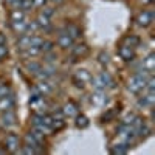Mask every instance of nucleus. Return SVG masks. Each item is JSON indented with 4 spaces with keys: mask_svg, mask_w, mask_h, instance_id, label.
<instances>
[{
    "mask_svg": "<svg viewBox=\"0 0 155 155\" xmlns=\"http://www.w3.org/2000/svg\"><path fill=\"white\" fill-rule=\"evenodd\" d=\"M30 45H31V34H27V33L20 34L19 41H17V48L23 51V50H27Z\"/></svg>",
    "mask_w": 155,
    "mask_h": 155,
    "instance_id": "nucleus-12",
    "label": "nucleus"
},
{
    "mask_svg": "<svg viewBox=\"0 0 155 155\" xmlns=\"http://www.w3.org/2000/svg\"><path fill=\"white\" fill-rule=\"evenodd\" d=\"M16 121H17V118H16V113L12 112V110H6V112H3V115H2V126L3 127H12V126H16Z\"/></svg>",
    "mask_w": 155,
    "mask_h": 155,
    "instance_id": "nucleus-9",
    "label": "nucleus"
},
{
    "mask_svg": "<svg viewBox=\"0 0 155 155\" xmlns=\"http://www.w3.org/2000/svg\"><path fill=\"white\" fill-rule=\"evenodd\" d=\"M78 113H79V109H78V106L74 104L73 101H68V102H65V104H64V107H62V115H64V116L74 118Z\"/></svg>",
    "mask_w": 155,
    "mask_h": 155,
    "instance_id": "nucleus-7",
    "label": "nucleus"
},
{
    "mask_svg": "<svg viewBox=\"0 0 155 155\" xmlns=\"http://www.w3.org/2000/svg\"><path fill=\"white\" fill-rule=\"evenodd\" d=\"M153 104H155V92H147L146 90V93L138 99V106L141 107H152Z\"/></svg>",
    "mask_w": 155,
    "mask_h": 155,
    "instance_id": "nucleus-8",
    "label": "nucleus"
},
{
    "mask_svg": "<svg viewBox=\"0 0 155 155\" xmlns=\"http://www.w3.org/2000/svg\"><path fill=\"white\" fill-rule=\"evenodd\" d=\"M12 109H14V96H12V93L0 98V112H6Z\"/></svg>",
    "mask_w": 155,
    "mask_h": 155,
    "instance_id": "nucleus-10",
    "label": "nucleus"
},
{
    "mask_svg": "<svg viewBox=\"0 0 155 155\" xmlns=\"http://www.w3.org/2000/svg\"><path fill=\"white\" fill-rule=\"evenodd\" d=\"M99 62L102 64V65H107V64H109V56L106 53H101L99 54Z\"/></svg>",
    "mask_w": 155,
    "mask_h": 155,
    "instance_id": "nucleus-32",
    "label": "nucleus"
},
{
    "mask_svg": "<svg viewBox=\"0 0 155 155\" xmlns=\"http://www.w3.org/2000/svg\"><path fill=\"white\" fill-rule=\"evenodd\" d=\"M36 88H37V92L41 93L42 96H47V95H51V93H53V84H50L48 79L41 81V82L36 85Z\"/></svg>",
    "mask_w": 155,
    "mask_h": 155,
    "instance_id": "nucleus-11",
    "label": "nucleus"
},
{
    "mask_svg": "<svg viewBox=\"0 0 155 155\" xmlns=\"http://www.w3.org/2000/svg\"><path fill=\"white\" fill-rule=\"evenodd\" d=\"M33 3H34V6H37V8H42V6H45L47 0H33Z\"/></svg>",
    "mask_w": 155,
    "mask_h": 155,
    "instance_id": "nucleus-34",
    "label": "nucleus"
},
{
    "mask_svg": "<svg viewBox=\"0 0 155 155\" xmlns=\"http://www.w3.org/2000/svg\"><path fill=\"white\" fill-rule=\"evenodd\" d=\"M8 44V39L5 33H0V45H6Z\"/></svg>",
    "mask_w": 155,
    "mask_h": 155,
    "instance_id": "nucleus-36",
    "label": "nucleus"
},
{
    "mask_svg": "<svg viewBox=\"0 0 155 155\" xmlns=\"http://www.w3.org/2000/svg\"><path fill=\"white\" fill-rule=\"evenodd\" d=\"M153 0H143V3H146V5H149V3H152Z\"/></svg>",
    "mask_w": 155,
    "mask_h": 155,
    "instance_id": "nucleus-38",
    "label": "nucleus"
},
{
    "mask_svg": "<svg viewBox=\"0 0 155 155\" xmlns=\"http://www.w3.org/2000/svg\"><path fill=\"white\" fill-rule=\"evenodd\" d=\"M74 118H76V127H79V129H85V127L88 126V118H87V116L78 113V115L74 116Z\"/></svg>",
    "mask_w": 155,
    "mask_h": 155,
    "instance_id": "nucleus-19",
    "label": "nucleus"
},
{
    "mask_svg": "<svg viewBox=\"0 0 155 155\" xmlns=\"http://www.w3.org/2000/svg\"><path fill=\"white\" fill-rule=\"evenodd\" d=\"M53 50H54V44H53V42H48V41H44V42H42L41 51H44V53H51Z\"/></svg>",
    "mask_w": 155,
    "mask_h": 155,
    "instance_id": "nucleus-25",
    "label": "nucleus"
},
{
    "mask_svg": "<svg viewBox=\"0 0 155 155\" xmlns=\"http://www.w3.org/2000/svg\"><path fill=\"white\" fill-rule=\"evenodd\" d=\"M65 30H67V33L71 36V39H73V41H76V39L81 36V30L78 28L76 25H68V27H67Z\"/></svg>",
    "mask_w": 155,
    "mask_h": 155,
    "instance_id": "nucleus-21",
    "label": "nucleus"
},
{
    "mask_svg": "<svg viewBox=\"0 0 155 155\" xmlns=\"http://www.w3.org/2000/svg\"><path fill=\"white\" fill-rule=\"evenodd\" d=\"M19 8L23 9V11H28V9L34 8V3H33V0H20V6Z\"/></svg>",
    "mask_w": 155,
    "mask_h": 155,
    "instance_id": "nucleus-27",
    "label": "nucleus"
},
{
    "mask_svg": "<svg viewBox=\"0 0 155 155\" xmlns=\"http://www.w3.org/2000/svg\"><path fill=\"white\" fill-rule=\"evenodd\" d=\"M9 93H11L9 87H8L6 84H0V98H3V96H6V95H9Z\"/></svg>",
    "mask_w": 155,
    "mask_h": 155,
    "instance_id": "nucleus-29",
    "label": "nucleus"
},
{
    "mask_svg": "<svg viewBox=\"0 0 155 155\" xmlns=\"http://www.w3.org/2000/svg\"><path fill=\"white\" fill-rule=\"evenodd\" d=\"M137 22L140 27H149L153 22V12L152 11H141L137 17Z\"/></svg>",
    "mask_w": 155,
    "mask_h": 155,
    "instance_id": "nucleus-6",
    "label": "nucleus"
},
{
    "mask_svg": "<svg viewBox=\"0 0 155 155\" xmlns=\"http://www.w3.org/2000/svg\"><path fill=\"white\" fill-rule=\"evenodd\" d=\"M50 2H53V3H56V5H58V3H62L64 0H50Z\"/></svg>",
    "mask_w": 155,
    "mask_h": 155,
    "instance_id": "nucleus-37",
    "label": "nucleus"
},
{
    "mask_svg": "<svg viewBox=\"0 0 155 155\" xmlns=\"http://www.w3.org/2000/svg\"><path fill=\"white\" fill-rule=\"evenodd\" d=\"M127 88L130 90L132 93L138 95L141 92H144V88H146V79L143 76H140V74H134L130 79H129V84H127Z\"/></svg>",
    "mask_w": 155,
    "mask_h": 155,
    "instance_id": "nucleus-1",
    "label": "nucleus"
},
{
    "mask_svg": "<svg viewBox=\"0 0 155 155\" xmlns=\"http://www.w3.org/2000/svg\"><path fill=\"white\" fill-rule=\"evenodd\" d=\"M22 53H23L25 58H34V56H37L39 53H41V48L39 47H28L27 50H23Z\"/></svg>",
    "mask_w": 155,
    "mask_h": 155,
    "instance_id": "nucleus-20",
    "label": "nucleus"
},
{
    "mask_svg": "<svg viewBox=\"0 0 155 155\" xmlns=\"http://www.w3.org/2000/svg\"><path fill=\"white\" fill-rule=\"evenodd\" d=\"M143 68H146L147 71H153V68H155V56L153 54H149L143 61Z\"/></svg>",
    "mask_w": 155,
    "mask_h": 155,
    "instance_id": "nucleus-16",
    "label": "nucleus"
},
{
    "mask_svg": "<svg viewBox=\"0 0 155 155\" xmlns=\"http://www.w3.org/2000/svg\"><path fill=\"white\" fill-rule=\"evenodd\" d=\"M93 102H95V104H98V106L106 104V102H107V98H106L104 93H102V90H98V93L93 96Z\"/></svg>",
    "mask_w": 155,
    "mask_h": 155,
    "instance_id": "nucleus-22",
    "label": "nucleus"
},
{
    "mask_svg": "<svg viewBox=\"0 0 155 155\" xmlns=\"http://www.w3.org/2000/svg\"><path fill=\"white\" fill-rule=\"evenodd\" d=\"M27 23L28 22H25V19L12 22V30H14V33H17V34H23L25 31H27Z\"/></svg>",
    "mask_w": 155,
    "mask_h": 155,
    "instance_id": "nucleus-15",
    "label": "nucleus"
},
{
    "mask_svg": "<svg viewBox=\"0 0 155 155\" xmlns=\"http://www.w3.org/2000/svg\"><path fill=\"white\" fill-rule=\"evenodd\" d=\"M73 82H74V85H76L78 88H84V85H85L82 81H79V79H78L76 76H73Z\"/></svg>",
    "mask_w": 155,
    "mask_h": 155,
    "instance_id": "nucleus-33",
    "label": "nucleus"
},
{
    "mask_svg": "<svg viewBox=\"0 0 155 155\" xmlns=\"http://www.w3.org/2000/svg\"><path fill=\"white\" fill-rule=\"evenodd\" d=\"M88 53V47L85 44H78L74 47H71V54L74 58H81V56H85Z\"/></svg>",
    "mask_w": 155,
    "mask_h": 155,
    "instance_id": "nucleus-14",
    "label": "nucleus"
},
{
    "mask_svg": "<svg viewBox=\"0 0 155 155\" xmlns=\"http://www.w3.org/2000/svg\"><path fill=\"white\" fill-rule=\"evenodd\" d=\"M27 68H28V70H30L31 73L37 74L39 71L42 70V65H41V64H39V62H34V61H31V62H28V64H27Z\"/></svg>",
    "mask_w": 155,
    "mask_h": 155,
    "instance_id": "nucleus-24",
    "label": "nucleus"
},
{
    "mask_svg": "<svg viewBox=\"0 0 155 155\" xmlns=\"http://www.w3.org/2000/svg\"><path fill=\"white\" fill-rule=\"evenodd\" d=\"M42 42H44V39H42L41 36H37V34H31V45H30V47H39V48H41Z\"/></svg>",
    "mask_w": 155,
    "mask_h": 155,
    "instance_id": "nucleus-26",
    "label": "nucleus"
},
{
    "mask_svg": "<svg viewBox=\"0 0 155 155\" xmlns=\"http://www.w3.org/2000/svg\"><path fill=\"white\" fill-rule=\"evenodd\" d=\"M20 149V140L16 134H8L5 138V150L12 152V153H19Z\"/></svg>",
    "mask_w": 155,
    "mask_h": 155,
    "instance_id": "nucleus-3",
    "label": "nucleus"
},
{
    "mask_svg": "<svg viewBox=\"0 0 155 155\" xmlns=\"http://www.w3.org/2000/svg\"><path fill=\"white\" fill-rule=\"evenodd\" d=\"M73 44H74V41L71 39V36L67 33V30L59 31V36H58V45H59V47H62V48L67 50V48H71Z\"/></svg>",
    "mask_w": 155,
    "mask_h": 155,
    "instance_id": "nucleus-4",
    "label": "nucleus"
},
{
    "mask_svg": "<svg viewBox=\"0 0 155 155\" xmlns=\"http://www.w3.org/2000/svg\"><path fill=\"white\" fill-rule=\"evenodd\" d=\"M6 2H8L12 8H19V6H20V0H6Z\"/></svg>",
    "mask_w": 155,
    "mask_h": 155,
    "instance_id": "nucleus-35",
    "label": "nucleus"
},
{
    "mask_svg": "<svg viewBox=\"0 0 155 155\" xmlns=\"http://www.w3.org/2000/svg\"><path fill=\"white\" fill-rule=\"evenodd\" d=\"M129 150V144L127 143H124V144H116L113 149H112V153H118V155H123V153H126Z\"/></svg>",
    "mask_w": 155,
    "mask_h": 155,
    "instance_id": "nucleus-23",
    "label": "nucleus"
},
{
    "mask_svg": "<svg viewBox=\"0 0 155 155\" xmlns=\"http://www.w3.org/2000/svg\"><path fill=\"white\" fill-rule=\"evenodd\" d=\"M54 8H51V6H42V11H41V14H44V16H47V17H53V14H54Z\"/></svg>",
    "mask_w": 155,
    "mask_h": 155,
    "instance_id": "nucleus-28",
    "label": "nucleus"
},
{
    "mask_svg": "<svg viewBox=\"0 0 155 155\" xmlns=\"http://www.w3.org/2000/svg\"><path fill=\"white\" fill-rule=\"evenodd\" d=\"M36 23H37V27L41 28V30H44V31H50V30H51L50 17H47V16H44V14H39V16H37Z\"/></svg>",
    "mask_w": 155,
    "mask_h": 155,
    "instance_id": "nucleus-13",
    "label": "nucleus"
},
{
    "mask_svg": "<svg viewBox=\"0 0 155 155\" xmlns=\"http://www.w3.org/2000/svg\"><path fill=\"white\" fill-rule=\"evenodd\" d=\"M126 41L129 42V45H130V47H137L138 44H140V39L138 37H135V36H130V37H126Z\"/></svg>",
    "mask_w": 155,
    "mask_h": 155,
    "instance_id": "nucleus-30",
    "label": "nucleus"
},
{
    "mask_svg": "<svg viewBox=\"0 0 155 155\" xmlns=\"http://www.w3.org/2000/svg\"><path fill=\"white\" fill-rule=\"evenodd\" d=\"M92 82H93L96 90H104L106 87H113V79L110 78V74L106 73V71H102L98 76L92 78Z\"/></svg>",
    "mask_w": 155,
    "mask_h": 155,
    "instance_id": "nucleus-2",
    "label": "nucleus"
},
{
    "mask_svg": "<svg viewBox=\"0 0 155 155\" xmlns=\"http://www.w3.org/2000/svg\"><path fill=\"white\" fill-rule=\"evenodd\" d=\"M25 19V11L20 8H14L11 11V20L12 22H17V20H23Z\"/></svg>",
    "mask_w": 155,
    "mask_h": 155,
    "instance_id": "nucleus-17",
    "label": "nucleus"
},
{
    "mask_svg": "<svg viewBox=\"0 0 155 155\" xmlns=\"http://www.w3.org/2000/svg\"><path fill=\"white\" fill-rule=\"evenodd\" d=\"M74 76H76L78 79H79V81H82L84 84H85V82H90V81H92V76H90V73H88L87 70H78Z\"/></svg>",
    "mask_w": 155,
    "mask_h": 155,
    "instance_id": "nucleus-18",
    "label": "nucleus"
},
{
    "mask_svg": "<svg viewBox=\"0 0 155 155\" xmlns=\"http://www.w3.org/2000/svg\"><path fill=\"white\" fill-rule=\"evenodd\" d=\"M8 56V47L6 45H0V61H3Z\"/></svg>",
    "mask_w": 155,
    "mask_h": 155,
    "instance_id": "nucleus-31",
    "label": "nucleus"
},
{
    "mask_svg": "<svg viewBox=\"0 0 155 155\" xmlns=\"http://www.w3.org/2000/svg\"><path fill=\"white\" fill-rule=\"evenodd\" d=\"M118 54H120V58H121L123 61L129 62V61H132V59L135 58V50H134V47H130V45H121L120 50H118Z\"/></svg>",
    "mask_w": 155,
    "mask_h": 155,
    "instance_id": "nucleus-5",
    "label": "nucleus"
}]
</instances>
